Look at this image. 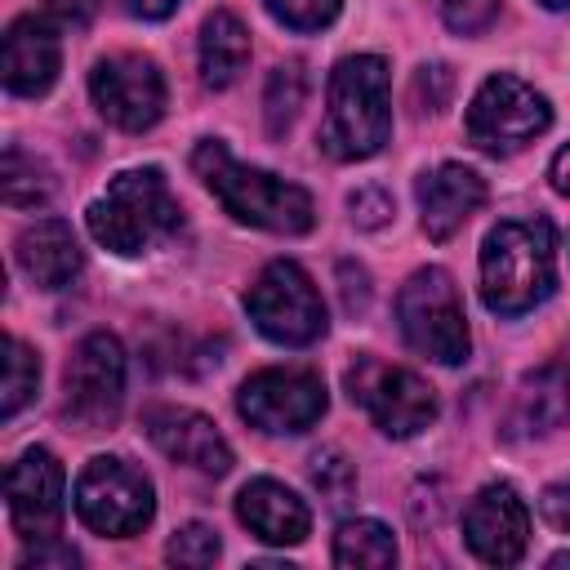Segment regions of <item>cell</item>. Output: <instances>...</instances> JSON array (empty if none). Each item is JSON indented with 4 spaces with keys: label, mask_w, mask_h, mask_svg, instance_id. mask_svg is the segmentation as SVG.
Returning a JSON list of instances; mask_svg holds the SVG:
<instances>
[{
    "label": "cell",
    "mask_w": 570,
    "mask_h": 570,
    "mask_svg": "<svg viewBox=\"0 0 570 570\" xmlns=\"http://www.w3.org/2000/svg\"><path fill=\"white\" fill-rule=\"evenodd\" d=\"M539 4H548V9H570V0H539Z\"/></svg>",
    "instance_id": "cell-39"
},
{
    "label": "cell",
    "mask_w": 570,
    "mask_h": 570,
    "mask_svg": "<svg viewBox=\"0 0 570 570\" xmlns=\"http://www.w3.org/2000/svg\"><path fill=\"white\" fill-rule=\"evenodd\" d=\"M58 67H62V45H58V31L49 18L27 13V18L9 22L0 71H4V85L13 94H22V98L49 94V85L58 80Z\"/></svg>",
    "instance_id": "cell-16"
},
{
    "label": "cell",
    "mask_w": 570,
    "mask_h": 570,
    "mask_svg": "<svg viewBox=\"0 0 570 570\" xmlns=\"http://www.w3.org/2000/svg\"><path fill=\"white\" fill-rule=\"evenodd\" d=\"M441 18L459 36H481L499 18V0H441Z\"/></svg>",
    "instance_id": "cell-29"
},
{
    "label": "cell",
    "mask_w": 570,
    "mask_h": 570,
    "mask_svg": "<svg viewBox=\"0 0 570 570\" xmlns=\"http://www.w3.org/2000/svg\"><path fill=\"white\" fill-rule=\"evenodd\" d=\"M102 0H49V13L67 27H89V18L98 13Z\"/></svg>",
    "instance_id": "cell-35"
},
{
    "label": "cell",
    "mask_w": 570,
    "mask_h": 570,
    "mask_svg": "<svg viewBox=\"0 0 570 570\" xmlns=\"http://www.w3.org/2000/svg\"><path fill=\"white\" fill-rule=\"evenodd\" d=\"M80 566V552L58 543V539H40L27 557H22V570H76Z\"/></svg>",
    "instance_id": "cell-32"
},
{
    "label": "cell",
    "mask_w": 570,
    "mask_h": 570,
    "mask_svg": "<svg viewBox=\"0 0 570 570\" xmlns=\"http://www.w3.org/2000/svg\"><path fill=\"white\" fill-rule=\"evenodd\" d=\"M49 191H53V178H49L45 160H36L22 147H9L4 151V165H0V196H4V205L36 209V205L49 200Z\"/></svg>",
    "instance_id": "cell-23"
},
{
    "label": "cell",
    "mask_w": 570,
    "mask_h": 570,
    "mask_svg": "<svg viewBox=\"0 0 570 570\" xmlns=\"http://www.w3.org/2000/svg\"><path fill=\"white\" fill-rule=\"evenodd\" d=\"M89 94L98 111L129 134H142L165 111V76L142 53H111L89 71Z\"/></svg>",
    "instance_id": "cell-12"
},
{
    "label": "cell",
    "mask_w": 570,
    "mask_h": 570,
    "mask_svg": "<svg viewBox=\"0 0 570 570\" xmlns=\"http://www.w3.org/2000/svg\"><path fill=\"white\" fill-rule=\"evenodd\" d=\"M62 463L45 450L31 445L9 463L4 494H9V521L27 543L58 539L62 525Z\"/></svg>",
    "instance_id": "cell-13"
},
{
    "label": "cell",
    "mask_w": 570,
    "mask_h": 570,
    "mask_svg": "<svg viewBox=\"0 0 570 570\" xmlns=\"http://www.w3.org/2000/svg\"><path fill=\"white\" fill-rule=\"evenodd\" d=\"M343 383H347V396L387 436H414V432H423L436 419V392L414 370L387 365L379 356H356L347 365Z\"/></svg>",
    "instance_id": "cell-9"
},
{
    "label": "cell",
    "mask_w": 570,
    "mask_h": 570,
    "mask_svg": "<svg viewBox=\"0 0 570 570\" xmlns=\"http://www.w3.org/2000/svg\"><path fill=\"white\" fill-rule=\"evenodd\" d=\"M396 561V539L383 521H370V517H356V521H343L338 534H334V566H361V570H383Z\"/></svg>",
    "instance_id": "cell-22"
},
{
    "label": "cell",
    "mask_w": 570,
    "mask_h": 570,
    "mask_svg": "<svg viewBox=\"0 0 570 570\" xmlns=\"http://www.w3.org/2000/svg\"><path fill=\"white\" fill-rule=\"evenodd\" d=\"M410 94H414V107L419 111H445V102L454 94V71L445 62H428V67L414 71Z\"/></svg>",
    "instance_id": "cell-30"
},
{
    "label": "cell",
    "mask_w": 570,
    "mask_h": 570,
    "mask_svg": "<svg viewBox=\"0 0 570 570\" xmlns=\"http://www.w3.org/2000/svg\"><path fill=\"white\" fill-rule=\"evenodd\" d=\"M18 267L40 285V289H62L80 272V245L62 218H36L18 236Z\"/></svg>",
    "instance_id": "cell-19"
},
{
    "label": "cell",
    "mask_w": 570,
    "mask_h": 570,
    "mask_svg": "<svg viewBox=\"0 0 570 570\" xmlns=\"http://www.w3.org/2000/svg\"><path fill=\"white\" fill-rule=\"evenodd\" d=\"M557 285V236L548 218H508L481 245V298L494 316L539 307Z\"/></svg>",
    "instance_id": "cell-2"
},
{
    "label": "cell",
    "mask_w": 570,
    "mask_h": 570,
    "mask_svg": "<svg viewBox=\"0 0 570 570\" xmlns=\"http://www.w3.org/2000/svg\"><path fill=\"white\" fill-rule=\"evenodd\" d=\"M463 539L485 566L521 561L525 543H530V512H525L521 494L503 481L476 490L472 503L463 508Z\"/></svg>",
    "instance_id": "cell-14"
},
{
    "label": "cell",
    "mask_w": 570,
    "mask_h": 570,
    "mask_svg": "<svg viewBox=\"0 0 570 570\" xmlns=\"http://www.w3.org/2000/svg\"><path fill=\"white\" fill-rule=\"evenodd\" d=\"M566 414H570V361H557L525 379L517 423H521V432H543V428L561 423Z\"/></svg>",
    "instance_id": "cell-21"
},
{
    "label": "cell",
    "mask_w": 570,
    "mask_h": 570,
    "mask_svg": "<svg viewBox=\"0 0 570 570\" xmlns=\"http://www.w3.org/2000/svg\"><path fill=\"white\" fill-rule=\"evenodd\" d=\"M338 289H343V307H347V316L365 312V303H370V276H365V267H356V263H338Z\"/></svg>",
    "instance_id": "cell-33"
},
{
    "label": "cell",
    "mask_w": 570,
    "mask_h": 570,
    "mask_svg": "<svg viewBox=\"0 0 570 570\" xmlns=\"http://www.w3.org/2000/svg\"><path fill=\"white\" fill-rule=\"evenodd\" d=\"M62 414L80 432H107L125 401V347L116 334L94 330L80 338L62 370Z\"/></svg>",
    "instance_id": "cell-8"
},
{
    "label": "cell",
    "mask_w": 570,
    "mask_h": 570,
    "mask_svg": "<svg viewBox=\"0 0 570 570\" xmlns=\"http://www.w3.org/2000/svg\"><path fill=\"white\" fill-rule=\"evenodd\" d=\"M191 169L200 174V183L223 200V209L249 227L263 232H281V236H303L316 223L312 196L298 183H285L267 169L240 165L232 160V151L218 138H200L191 151Z\"/></svg>",
    "instance_id": "cell-1"
},
{
    "label": "cell",
    "mask_w": 570,
    "mask_h": 570,
    "mask_svg": "<svg viewBox=\"0 0 570 570\" xmlns=\"http://www.w3.org/2000/svg\"><path fill=\"white\" fill-rule=\"evenodd\" d=\"M548 125H552L548 98L512 71H494L468 107V138L490 156H512L530 147Z\"/></svg>",
    "instance_id": "cell-6"
},
{
    "label": "cell",
    "mask_w": 570,
    "mask_h": 570,
    "mask_svg": "<svg viewBox=\"0 0 570 570\" xmlns=\"http://www.w3.org/2000/svg\"><path fill=\"white\" fill-rule=\"evenodd\" d=\"M419 218L432 240H450L463 232V223L485 205V178L472 174L468 165H436L419 178Z\"/></svg>",
    "instance_id": "cell-17"
},
{
    "label": "cell",
    "mask_w": 570,
    "mask_h": 570,
    "mask_svg": "<svg viewBox=\"0 0 570 570\" xmlns=\"http://www.w3.org/2000/svg\"><path fill=\"white\" fill-rule=\"evenodd\" d=\"M76 512L94 534L129 539L151 521L156 490L134 463H125L116 454H98L85 463V472L76 481Z\"/></svg>",
    "instance_id": "cell-10"
},
{
    "label": "cell",
    "mask_w": 570,
    "mask_h": 570,
    "mask_svg": "<svg viewBox=\"0 0 570 570\" xmlns=\"http://www.w3.org/2000/svg\"><path fill=\"white\" fill-rule=\"evenodd\" d=\"M245 312L272 343L285 347H307L325 334V303L312 276L289 258H276L258 272V281L245 294Z\"/></svg>",
    "instance_id": "cell-7"
},
{
    "label": "cell",
    "mask_w": 570,
    "mask_h": 570,
    "mask_svg": "<svg viewBox=\"0 0 570 570\" xmlns=\"http://www.w3.org/2000/svg\"><path fill=\"white\" fill-rule=\"evenodd\" d=\"M218 552H223L218 530H209V525H200V521L174 530V539L165 543V557H169L174 566H187V570H205V566H214Z\"/></svg>",
    "instance_id": "cell-26"
},
{
    "label": "cell",
    "mask_w": 570,
    "mask_h": 570,
    "mask_svg": "<svg viewBox=\"0 0 570 570\" xmlns=\"http://www.w3.org/2000/svg\"><path fill=\"white\" fill-rule=\"evenodd\" d=\"M347 205H352L356 227H383V223L392 218V196H387L383 187H356V191L347 196Z\"/></svg>",
    "instance_id": "cell-31"
},
{
    "label": "cell",
    "mask_w": 570,
    "mask_h": 570,
    "mask_svg": "<svg viewBox=\"0 0 570 570\" xmlns=\"http://www.w3.org/2000/svg\"><path fill=\"white\" fill-rule=\"evenodd\" d=\"M89 236L107 245L111 254H142L160 240H169L183 227V209L156 165L147 169H125L107 183V191L85 209Z\"/></svg>",
    "instance_id": "cell-4"
},
{
    "label": "cell",
    "mask_w": 570,
    "mask_h": 570,
    "mask_svg": "<svg viewBox=\"0 0 570 570\" xmlns=\"http://www.w3.org/2000/svg\"><path fill=\"white\" fill-rule=\"evenodd\" d=\"M303 98H307V76H303L298 62H285V67H276V71L267 76V89H263V116H267V134H272V138H281V134L294 125Z\"/></svg>",
    "instance_id": "cell-24"
},
{
    "label": "cell",
    "mask_w": 570,
    "mask_h": 570,
    "mask_svg": "<svg viewBox=\"0 0 570 570\" xmlns=\"http://www.w3.org/2000/svg\"><path fill=\"white\" fill-rule=\"evenodd\" d=\"M236 517H240V525H249L254 539L276 543V548L303 543L307 530H312L307 503L294 490H285L281 481H272V476H258L236 494Z\"/></svg>",
    "instance_id": "cell-18"
},
{
    "label": "cell",
    "mask_w": 570,
    "mask_h": 570,
    "mask_svg": "<svg viewBox=\"0 0 570 570\" xmlns=\"http://www.w3.org/2000/svg\"><path fill=\"white\" fill-rule=\"evenodd\" d=\"M539 512H543V521H548L552 530H566V534H570V481L548 485L543 499H539Z\"/></svg>",
    "instance_id": "cell-34"
},
{
    "label": "cell",
    "mask_w": 570,
    "mask_h": 570,
    "mask_svg": "<svg viewBox=\"0 0 570 570\" xmlns=\"http://www.w3.org/2000/svg\"><path fill=\"white\" fill-rule=\"evenodd\" d=\"M343 0H267V13L289 31H321L338 18Z\"/></svg>",
    "instance_id": "cell-28"
},
{
    "label": "cell",
    "mask_w": 570,
    "mask_h": 570,
    "mask_svg": "<svg viewBox=\"0 0 570 570\" xmlns=\"http://www.w3.org/2000/svg\"><path fill=\"white\" fill-rule=\"evenodd\" d=\"M548 178H552V187L561 191V196H570V142L552 156V165H548Z\"/></svg>",
    "instance_id": "cell-36"
},
{
    "label": "cell",
    "mask_w": 570,
    "mask_h": 570,
    "mask_svg": "<svg viewBox=\"0 0 570 570\" xmlns=\"http://www.w3.org/2000/svg\"><path fill=\"white\" fill-rule=\"evenodd\" d=\"M178 4H183V0H129V9H134L138 18H169Z\"/></svg>",
    "instance_id": "cell-37"
},
{
    "label": "cell",
    "mask_w": 570,
    "mask_h": 570,
    "mask_svg": "<svg viewBox=\"0 0 570 570\" xmlns=\"http://www.w3.org/2000/svg\"><path fill=\"white\" fill-rule=\"evenodd\" d=\"M396 321L401 334L414 352L441 361V365H459L472 352V334H468V316L459 303V285L445 267H419L401 294H396Z\"/></svg>",
    "instance_id": "cell-5"
},
{
    "label": "cell",
    "mask_w": 570,
    "mask_h": 570,
    "mask_svg": "<svg viewBox=\"0 0 570 570\" xmlns=\"http://www.w3.org/2000/svg\"><path fill=\"white\" fill-rule=\"evenodd\" d=\"M330 396L316 370H298V365H272L258 370L240 383L236 392V410L249 428L258 432H307L321 423Z\"/></svg>",
    "instance_id": "cell-11"
},
{
    "label": "cell",
    "mask_w": 570,
    "mask_h": 570,
    "mask_svg": "<svg viewBox=\"0 0 570 570\" xmlns=\"http://www.w3.org/2000/svg\"><path fill=\"white\" fill-rule=\"evenodd\" d=\"M40 387V356L22 343V338H4V396H0V414L13 419Z\"/></svg>",
    "instance_id": "cell-25"
},
{
    "label": "cell",
    "mask_w": 570,
    "mask_h": 570,
    "mask_svg": "<svg viewBox=\"0 0 570 570\" xmlns=\"http://www.w3.org/2000/svg\"><path fill=\"white\" fill-rule=\"evenodd\" d=\"M312 485L330 499V503H347L356 490V468L338 454V450H316L312 454Z\"/></svg>",
    "instance_id": "cell-27"
},
{
    "label": "cell",
    "mask_w": 570,
    "mask_h": 570,
    "mask_svg": "<svg viewBox=\"0 0 570 570\" xmlns=\"http://www.w3.org/2000/svg\"><path fill=\"white\" fill-rule=\"evenodd\" d=\"M249 67V31L236 13L214 9L200 22V80L209 89H227Z\"/></svg>",
    "instance_id": "cell-20"
},
{
    "label": "cell",
    "mask_w": 570,
    "mask_h": 570,
    "mask_svg": "<svg viewBox=\"0 0 570 570\" xmlns=\"http://www.w3.org/2000/svg\"><path fill=\"white\" fill-rule=\"evenodd\" d=\"M392 134L387 62L374 53L343 58L330 71V107L321 125V151L334 160H365L383 151Z\"/></svg>",
    "instance_id": "cell-3"
},
{
    "label": "cell",
    "mask_w": 570,
    "mask_h": 570,
    "mask_svg": "<svg viewBox=\"0 0 570 570\" xmlns=\"http://www.w3.org/2000/svg\"><path fill=\"white\" fill-rule=\"evenodd\" d=\"M142 428L151 436V445L174 459V463H187L205 476H223L232 468V445L227 436L214 428V419L196 414V410H183V405H151L142 414Z\"/></svg>",
    "instance_id": "cell-15"
},
{
    "label": "cell",
    "mask_w": 570,
    "mask_h": 570,
    "mask_svg": "<svg viewBox=\"0 0 570 570\" xmlns=\"http://www.w3.org/2000/svg\"><path fill=\"white\" fill-rule=\"evenodd\" d=\"M548 566H570V552H557V557H552Z\"/></svg>",
    "instance_id": "cell-38"
}]
</instances>
